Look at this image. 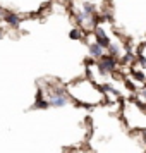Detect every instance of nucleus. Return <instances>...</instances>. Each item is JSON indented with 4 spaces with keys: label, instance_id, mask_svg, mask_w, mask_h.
<instances>
[{
    "label": "nucleus",
    "instance_id": "nucleus-1",
    "mask_svg": "<svg viewBox=\"0 0 146 153\" xmlns=\"http://www.w3.org/2000/svg\"><path fill=\"white\" fill-rule=\"evenodd\" d=\"M115 67H117V60L110 55H103L98 60V69H100V72H102L103 76H107L108 72H113Z\"/></svg>",
    "mask_w": 146,
    "mask_h": 153
},
{
    "label": "nucleus",
    "instance_id": "nucleus-2",
    "mask_svg": "<svg viewBox=\"0 0 146 153\" xmlns=\"http://www.w3.org/2000/svg\"><path fill=\"white\" fill-rule=\"evenodd\" d=\"M47 102H48V107H64L67 105V95H50Z\"/></svg>",
    "mask_w": 146,
    "mask_h": 153
},
{
    "label": "nucleus",
    "instance_id": "nucleus-3",
    "mask_svg": "<svg viewBox=\"0 0 146 153\" xmlns=\"http://www.w3.org/2000/svg\"><path fill=\"white\" fill-rule=\"evenodd\" d=\"M4 17H5V22H7L9 26H12V28H19V26H21V21H22V19H21L17 14L5 12V16H4Z\"/></svg>",
    "mask_w": 146,
    "mask_h": 153
},
{
    "label": "nucleus",
    "instance_id": "nucleus-4",
    "mask_svg": "<svg viewBox=\"0 0 146 153\" xmlns=\"http://www.w3.org/2000/svg\"><path fill=\"white\" fill-rule=\"evenodd\" d=\"M31 108H48V102L43 98V91L42 90H38V93H36V102H35V105H33Z\"/></svg>",
    "mask_w": 146,
    "mask_h": 153
},
{
    "label": "nucleus",
    "instance_id": "nucleus-5",
    "mask_svg": "<svg viewBox=\"0 0 146 153\" xmlns=\"http://www.w3.org/2000/svg\"><path fill=\"white\" fill-rule=\"evenodd\" d=\"M90 55L93 57V59H102L103 57V48L100 47V45H96V43H91L90 45Z\"/></svg>",
    "mask_w": 146,
    "mask_h": 153
},
{
    "label": "nucleus",
    "instance_id": "nucleus-6",
    "mask_svg": "<svg viewBox=\"0 0 146 153\" xmlns=\"http://www.w3.org/2000/svg\"><path fill=\"white\" fill-rule=\"evenodd\" d=\"M108 55L113 57V59H117L119 55H120V48H119V45H108Z\"/></svg>",
    "mask_w": 146,
    "mask_h": 153
},
{
    "label": "nucleus",
    "instance_id": "nucleus-7",
    "mask_svg": "<svg viewBox=\"0 0 146 153\" xmlns=\"http://www.w3.org/2000/svg\"><path fill=\"white\" fill-rule=\"evenodd\" d=\"M95 10H96L95 5H91V4H83V12L86 16H93L95 14Z\"/></svg>",
    "mask_w": 146,
    "mask_h": 153
},
{
    "label": "nucleus",
    "instance_id": "nucleus-8",
    "mask_svg": "<svg viewBox=\"0 0 146 153\" xmlns=\"http://www.w3.org/2000/svg\"><path fill=\"white\" fill-rule=\"evenodd\" d=\"M69 36L72 38V40H81V38H83V35H81L79 29H72V31L69 33Z\"/></svg>",
    "mask_w": 146,
    "mask_h": 153
},
{
    "label": "nucleus",
    "instance_id": "nucleus-9",
    "mask_svg": "<svg viewBox=\"0 0 146 153\" xmlns=\"http://www.w3.org/2000/svg\"><path fill=\"white\" fill-rule=\"evenodd\" d=\"M132 76H134V79H136V81H141V83L145 81V74H143L141 71H132Z\"/></svg>",
    "mask_w": 146,
    "mask_h": 153
},
{
    "label": "nucleus",
    "instance_id": "nucleus-10",
    "mask_svg": "<svg viewBox=\"0 0 146 153\" xmlns=\"http://www.w3.org/2000/svg\"><path fill=\"white\" fill-rule=\"evenodd\" d=\"M138 59H139V64L146 67V57H145V55H138Z\"/></svg>",
    "mask_w": 146,
    "mask_h": 153
},
{
    "label": "nucleus",
    "instance_id": "nucleus-11",
    "mask_svg": "<svg viewBox=\"0 0 146 153\" xmlns=\"http://www.w3.org/2000/svg\"><path fill=\"white\" fill-rule=\"evenodd\" d=\"M77 153H79V152H77Z\"/></svg>",
    "mask_w": 146,
    "mask_h": 153
}]
</instances>
